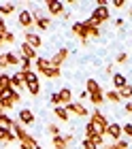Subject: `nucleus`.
Returning a JSON list of instances; mask_svg holds the SVG:
<instances>
[{"mask_svg": "<svg viewBox=\"0 0 132 149\" xmlns=\"http://www.w3.org/2000/svg\"><path fill=\"white\" fill-rule=\"evenodd\" d=\"M89 124L94 126V132L96 134H100V136H105L107 134V128H109V121L107 117L100 113V109H94L92 115H89Z\"/></svg>", "mask_w": 132, "mask_h": 149, "instance_id": "1", "label": "nucleus"}, {"mask_svg": "<svg viewBox=\"0 0 132 149\" xmlns=\"http://www.w3.org/2000/svg\"><path fill=\"white\" fill-rule=\"evenodd\" d=\"M24 74V87L30 92V96H38L41 94V83H38V74L36 72H22Z\"/></svg>", "mask_w": 132, "mask_h": 149, "instance_id": "2", "label": "nucleus"}, {"mask_svg": "<svg viewBox=\"0 0 132 149\" xmlns=\"http://www.w3.org/2000/svg\"><path fill=\"white\" fill-rule=\"evenodd\" d=\"M17 22L19 26L26 30V32H32V26H34V17H32V11H28V9H22L17 13Z\"/></svg>", "mask_w": 132, "mask_h": 149, "instance_id": "3", "label": "nucleus"}, {"mask_svg": "<svg viewBox=\"0 0 132 149\" xmlns=\"http://www.w3.org/2000/svg\"><path fill=\"white\" fill-rule=\"evenodd\" d=\"M92 19H94V24L100 28V26L109 19V6H100V4H98V6L92 11Z\"/></svg>", "mask_w": 132, "mask_h": 149, "instance_id": "4", "label": "nucleus"}, {"mask_svg": "<svg viewBox=\"0 0 132 149\" xmlns=\"http://www.w3.org/2000/svg\"><path fill=\"white\" fill-rule=\"evenodd\" d=\"M19 56H22V60H30V62H36V60L41 58L36 49H32L28 43H22L19 45Z\"/></svg>", "mask_w": 132, "mask_h": 149, "instance_id": "5", "label": "nucleus"}, {"mask_svg": "<svg viewBox=\"0 0 132 149\" xmlns=\"http://www.w3.org/2000/svg\"><path fill=\"white\" fill-rule=\"evenodd\" d=\"M45 9H47L49 15H62L64 9H66V4L62 2V0H47V2H45Z\"/></svg>", "mask_w": 132, "mask_h": 149, "instance_id": "6", "label": "nucleus"}, {"mask_svg": "<svg viewBox=\"0 0 132 149\" xmlns=\"http://www.w3.org/2000/svg\"><path fill=\"white\" fill-rule=\"evenodd\" d=\"M68 56H71V51H68L66 47H62V49L55 51V56H51V58H49V62H51L53 68H60V64H64Z\"/></svg>", "mask_w": 132, "mask_h": 149, "instance_id": "7", "label": "nucleus"}, {"mask_svg": "<svg viewBox=\"0 0 132 149\" xmlns=\"http://www.w3.org/2000/svg\"><path fill=\"white\" fill-rule=\"evenodd\" d=\"M71 32L81 40L83 45H87V30H85V26H83V22H75L73 28H71Z\"/></svg>", "mask_w": 132, "mask_h": 149, "instance_id": "8", "label": "nucleus"}, {"mask_svg": "<svg viewBox=\"0 0 132 149\" xmlns=\"http://www.w3.org/2000/svg\"><path fill=\"white\" fill-rule=\"evenodd\" d=\"M66 111L73 113V115H77V117H87V115H89L87 107H83V102H71V104H66Z\"/></svg>", "mask_w": 132, "mask_h": 149, "instance_id": "9", "label": "nucleus"}, {"mask_svg": "<svg viewBox=\"0 0 132 149\" xmlns=\"http://www.w3.org/2000/svg\"><path fill=\"white\" fill-rule=\"evenodd\" d=\"M17 119H19V124H22V126L26 128V126H32V124H34V119H36V117H34L32 109H22V111L17 113Z\"/></svg>", "mask_w": 132, "mask_h": 149, "instance_id": "10", "label": "nucleus"}, {"mask_svg": "<svg viewBox=\"0 0 132 149\" xmlns=\"http://www.w3.org/2000/svg\"><path fill=\"white\" fill-rule=\"evenodd\" d=\"M24 43H28L32 49H38V47L43 45V38H41L36 32H26L24 34Z\"/></svg>", "mask_w": 132, "mask_h": 149, "instance_id": "11", "label": "nucleus"}, {"mask_svg": "<svg viewBox=\"0 0 132 149\" xmlns=\"http://www.w3.org/2000/svg\"><path fill=\"white\" fill-rule=\"evenodd\" d=\"M107 134L111 139L115 141H122V136H124V130H122V124H109V128H107Z\"/></svg>", "mask_w": 132, "mask_h": 149, "instance_id": "12", "label": "nucleus"}, {"mask_svg": "<svg viewBox=\"0 0 132 149\" xmlns=\"http://www.w3.org/2000/svg\"><path fill=\"white\" fill-rule=\"evenodd\" d=\"M85 92L89 96H94V94H102V87H100V83L96 79H87L85 81Z\"/></svg>", "mask_w": 132, "mask_h": 149, "instance_id": "13", "label": "nucleus"}, {"mask_svg": "<svg viewBox=\"0 0 132 149\" xmlns=\"http://www.w3.org/2000/svg\"><path fill=\"white\" fill-rule=\"evenodd\" d=\"M58 96H60V107H66V104L73 102V92L66 90V87H62V90L58 92Z\"/></svg>", "mask_w": 132, "mask_h": 149, "instance_id": "14", "label": "nucleus"}, {"mask_svg": "<svg viewBox=\"0 0 132 149\" xmlns=\"http://www.w3.org/2000/svg\"><path fill=\"white\" fill-rule=\"evenodd\" d=\"M4 58H6V64L9 66H19V62H22V56L15 51H4Z\"/></svg>", "mask_w": 132, "mask_h": 149, "instance_id": "15", "label": "nucleus"}, {"mask_svg": "<svg viewBox=\"0 0 132 149\" xmlns=\"http://www.w3.org/2000/svg\"><path fill=\"white\" fill-rule=\"evenodd\" d=\"M111 81H113V87H115V90H122L124 85H128V81H126V77H124L122 72H113Z\"/></svg>", "mask_w": 132, "mask_h": 149, "instance_id": "16", "label": "nucleus"}, {"mask_svg": "<svg viewBox=\"0 0 132 149\" xmlns=\"http://www.w3.org/2000/svg\"><path fill=\"white\" fill-rule=\"evenodd\" d=\"M34 66H36V70H38V72H43V74H45L47 70L51 68V62H49V58H38L36 62H34Z\"/></svg>", "mask_w": 132, "mask_h": 149, "instance_id": "17", "label": "nucleus"}, {"mask_svg": "<svg viewBox=\"0 0 132 149\" xmlns=\"http://www.w3.org/2000/svg\"><path fill=\"white\" fill-rule=\"evenodd\" d=\"M53 113H55V117H58L60 121H64V124L71 119V113L66 111V107H53Z\"/></svg>", "mask_w": 132, "mask_h": 149, "instance_id": "18", "label": "nucleus"}, {"mask_svg": "<svg viewBox=\"0 0 132 149\" xmlns=\"http://www.w3.org/2000/svg\"><path fill=\"white\" fill-rule=\"evenodd\" d=\"M34 26H36L38 30H49V26H51V19L43 15V17H38V19H34Z\"/></svg>", "mask_w": 132, "mask_h": 149, "instance_id": "19", "label": "nucleus"}, {"mask_svg": "<svg viewBox=\"0 0 132 149\" xmlns=\"http://www.w3.org/2000/svg\"><path fill=\"white\" fill-rule=\"evenodd\" d=\"M11 87H13V90H19V87H24V74H22V72L11 74Z\"/></svg>", "mask_w": 132, "mask_h": 149, "instance_id": "20", "label": "nucleus"}, {"mask_svg": "<svg viewBox=\"0 0 132 149\" xmlns=\"http://www.w3.org/2000/svg\"><path fill=\"white\" fill-rule=\"evenodd\" d=\"M0 141H2V143H13V141H17V136H15L13 130H2V128H0Z\"/></svg>", "mask_w": 132, "mask_h": 149, "instance_id": "21", "label": "nucleus"}, {"mask_svg": "<svg viewBox=\"0 0 132 149\" xmlns=\"http://www.w3.org/2000/svg\"><path fill=\"white\" fill-rule=\"evenodd\" d=\"M13 124H15V121H13L6 113L0 115V128H2V130H13Z\"/></svg>", "mask_w": 132, "mask_h": 149, "instance_id": "22", "label": "nucleus"}, {"mask_svg": "<svg viewBox=\"0 0 132 149\" xmlns=\"http://www.w3.org/2000/svg\"><path fill=\"white\" fill-rule=\"evenodd\" d=\"M105 100H109V102L117 104V102L122 100V96H119V92H117V90H109V92L105 94Z\"/></svg>", "mask_w": 132, "mask_h": 149, "instance_id": "23", "label": "nucleus"}, {"mask_svg": "<svg viewBox=\"0 0 132 149\" xmlns=\"http://www.w3.org/2000/svg\"><path fill=\"white\" fill-rule=\"evenodd\" d=\"M51 143H53V147H55V149H68V143L64 141V136H62V134L53 136V139H51Z\"/></svg>", "mask_w": 132, "mask_h": 149, "instance_id": "24", "label": "nucleus"}, {"mask_svg": "<svg viewBox=\"0 0 132 149\" xmlns=\"http://www.w3.org/2000/svg\"><path fill=\"white\" fill-rule=\"evenodd\" d=\"M0 87L2 90H11V74L0 72Z\"/></svg>", "mask_w": 132, "mask_h": 149, "instance_id": "25", "label": "nucleus"}, {"mask_svg": "<svg viewBox=\"0 0 132 149\" xmlns=\"http://www.w3.org/2000/svg\"><path fill=\"white\" fill-rule=\"evenodd\" d=\"M11 13H15V4H13V2L0 4V15H11Z\"/></svg>", "mask_w": 132, "mask_h": 149, "instance_id": "26", "label": "nucleus"}, {"mask_svg": "<svg viewBox=\"0 0 132 149\" xmlns=\"http://www.w3.org/2000/svg\"><path fill=\"white\" fill-rule=\"evenodd\" d=\"M102 149H128V141H117V143L102 145Z\"/></svg>", "mask_w": 132, "mask_h": 149, "instance_id": "27", "label": "nucleus"}, {"mask_svg": "<svg viewBox=\"0 0 132 149\" xmlns=\"http://www.w3.org/2000/svg\"><path fill=\"white\" fill-rule=\"evenodd\" d=\"M117 92H119V96H122V98H126V100L132 98V85H130V83H128V85H124L122 90H117Z\"/></svg>", "mask_w": 132, "mask_h": 149, "instance_id": "28", "label": "nucleus"}, {"mask_svg": "<svg viewBox=\"0 0 132 149\" xmlns=\"http://www.w3.org/2000/svg\"><path fill=\"white\" fill-rule=\"evenodd\" d=\"M89 100H92L94 107H100L102 102H105V94H94V96H89Z\"/></svg>", "mask_w": 132, "mask_h": 149, "instance_id": "29", "label": "nucleus"}, {"mask_svg": "<svg viewBox=\"0 0 132 149\" xmlns=\"http://www.w3.org/2000/svg\"><path fill=\"white\" fill-rule=\"evenodd\" d=\"M60 74H62V70H60V68H53V66H51V68L45 72V77H47V79H58Z\"/></svg>", "mask_w": 132, "mask_h": 149, "instance_id": "30", "label": "nucleus"}, {"mask_svg": "<svg viewBox=\"0 0 132 149\" xmlns=\"http://www.w3.org/2000/svg\"><path fill=\"white\" fill-rule=\"evenodd\" d=\"M19 68H22L19 72H30L32 70V62L30 60H22V62H19Z\"/></svg>", "mask_w": 132, "mask_h": 149, "instance_id": "31", "label": "nucleus"}, {"mask_svg": "<svg viewBox=\"0 0 132 149\" xmlns=\"http://www.w3.org/2000/svg\"><path fill=\"white\" fill-rule=\"evenodd\" d=\"M4 43L6 45H15V32H6V34H4Z\"/></svg>", "mask_w": 132, "mask_h": 149, "instance_id": "32", "label": "nucleus"}, {"mask_svg": "<svg viewBox=\"0 0 132 149\" xmlns=\"http://www.w3.org/2000/svg\"><path fill=\"white\" fill-rule=\"evenodd\" d=\"M94 134H96V132H94V126L87 121V124H85V136H83V139H92Z\"/></svg>", "mask_w": 132, "mask_h": 149, "instance_id": "33", "label": "nucleus"}, {"mask_svg": "<svg viewBox=\"0 0 132 149\" xmlns=\"http://www.w3.org/2000/svg\"><path fill=\"white\" fill-rule=\"evenodd\" d=\"M81 147H83V149H98L89 139H83V141H81Z\"/></svg>", "mask_w": 132, "mask_h": 149, "instance_id": "34", "label": "nucleus"}, {"mask_svg": "<svg viewBox=\"0 0 132 149\" xmlns=\"http://www.w3.org/2000/svg\"><path fill=\"white\" fill-rule=\"evenodd\" d=\"M115 62H117V64H126V62H128V53H117V56H115Z\"/></svg>", "mask_w": 132, "mask_h": 149, "instance_id": "35", "label": "nucleus"}, {"mask_svg": "<svg viewBox=\"0 0 132 149\" xmlns=\"http://www.w3.org/2000/svg\"><path fill=\"white\" fill-rule=\"evenodd\" d=\"M122 130L128 139H132V124H122Z\"/></svg>", "mask_w": 132, "mask_h": 149, "instance_id": "36", "label": "nucleus"}, {"mask_svg": "<svg viewBox=\"0 0 132 149\" xmlns=\"http://www.w3.org/2000/svg\"><path fill=\"white\" fill-rule=\"evenodd\" d=\"M47 130H49L51 136H58V134H60V128L55 126V124H49V128H47Z\"/></svg>", "mask_w": 132, "mask_h": 149, "instance_id": "37", "label": "nucleus"}, {"mask_svg": "<svg viewBox=\"0 0 132 149\" xmlns=\"http://www.w3.org/2000/svg\"><path fill=\"white\" fill-rule=\"evenodd\" d=\"M49 100H51L53 107H60V96H58V92H53L51 96H49Z\"/></svg>", "mask_w": 132, "mask_h": 149, "instance_id": "38", "label": "nucleus"}, {"mask_svg": "<svg viewBox=\"0 0 132 149\" xmlns=\"http://www.w3.org/2000/svg\"><path fill=\"white\" fill-rule=\"evenodd\" d=\"M111 4H113L115 9H124V6H126L128 2H126V0H113V2H111Z\"/></svg>", "mask_w": 132, "mask_h": 149, "instance_id": "39", "label": "nucleus"}, {"mask_svg": "<svg viewBox=\"0 0 132 149\" xmlns=\"http://www.w3.org/2000/svg\"><path fill=\"white\" fill-rule=\"evenodd\" d=\"M9 32V28H6V22H4V17H0V34H6Z\"/></svg>", "mask_w": 132, "mask_h": 149, "instance_id": "40", "label": "nucleus"}, {"mask_svg": "<svg viewBox=\"0 0 132 149\" xmlns=\"http://www.w3.org/2000/svg\"><path fill=\"white\" fill-rule=\"evenodd\" d=\"M4 68H9V64H6V58H4V53H0V70H4Z\"/></svg>", "mask_w": 132, "mask_h": 149, "instance_id": "41", "label": "nucleus"}, {"mask_svg": "<svg viewBox=\"0 0 132 149\" xmlns=\"http://www.w3.org/2000/svg\"><path fill=\"white\" fill-rule=\"evenodd\" d=\"M124 111H126V113H132V102H126V104H124Z\"/></svg>", "mask_w": 132, "mask_h": 149, "instance_id": "42", "label": "nucleus"}, {"mask_svg": "<svg viewBox=\"0 0 132 149\" xmlns=\"http://www.w3.org/2000/svg\"><path fill=\"white\" fill-rule=\"evenodd\" d=\"M124 22H126V19H115L113 24H115V28H122V26H124Z\"/></svg>", "mask_w": 132, "mask_h": 149, "instance_id": "43", "label": "nucleus"}, {"mask_svg": "<svg viewBox=\"0 0 132 149\" xmlns=\"http://www.w3.org/2000/svg\"><path fill=\"white\" fill-rule=\"evenodd\" d=\"M105 72H107V74H111V77H113V64H109L107 68H105Z\"/></svg>", "mask_w": 132, "mask_h": 149, "instance_id": "44", "label": "nucleus"}, {"mask_svg": "<svg viewBox=\"0 0 132 149\" xmlns=\"http://www.w3.org/2000/svg\"><path fill=\"white\" fill-rule=\"evenodd\" d=\"M79 96H81V100H87V98H89V94H87L85 90H81V94H79Z\"/></svg>", "mask_w": 132, "mask_h": 149, "instance_id": "45", "label": "nucleus"}, {"mask_svg": "<svg viewBox=\"0 0 132 149\" xmlns=\"http://www.w3.org/2000/svg\"><path fill=\"white\" fill-rule=\"evenodd\" d=\"M4 43V34H0V45H2Z\"/></svg>", "mask_w": 132, "mask_h": 149, "instance_id": "46", "label": "nucleus"}, {"mask_svg": "<svg viewBox=\"0 0 132 149\" xmlns=\"http://www.w3.org/2000/svg\"><path fill=\"white\" fill-rule=\"evenodd\" d=\"M0 96H2V87H0Z\"/></svg>", "mask_w": 132, "mask_h": 149, "instance_id": "47", "label": "nucleus"}, {"mask_svg": "<svg viewBox=\"0 0 132 149\" xmlns=\"http://www.w3.org/2000/svg\"><path fill=\"white\" fill-rule=\"evenodd\" d=\"M36 149H43V147H36Z\"/></svg>", "mask_w": 132, "mask_h": 149, "instance_id": "48", "label": "nucleus"}]
</instances>
